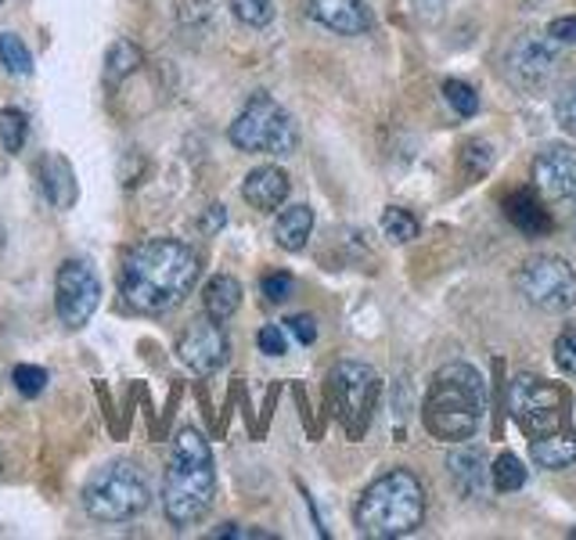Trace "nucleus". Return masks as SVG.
Listing matches in <instances>:
<instances>
[{
    "instance_id": "c9c22d12",
    "label": "nucleus",
    "mask_w": 576,
    "mask_h": 540,
    "mask_svg": "<svg viewBox=\"0 0 576 540\" xmlns=\"http://www.w3.org/2000/svg\"><path fill=\"white\" fill-rule=\"evenodd\" d=\"M548 37H555L558 43H576V14H566V19H555L548 26Z\"/></svg>"
},
{
    "instance_id": "20e7f679",
    "label": "nucleus",
    "mask_w": 576,
    "mask_h": 540,
    "mask_svg": "<svg viewBox=\"0 0 576 540\" xmlns=\"http://www.w3.org/2000/svg\"><path fill=\"white\" fill-rule=\"evenodd\" d=\"M354 519L357 530L371 540L407 537L426 519V490L407 469H393L360 493Z\"/></svg>"
},
{
    "instance_id": "4be33fe9",
    "label": "nucleus",
    "mask_w": 576,
    "mask_h": 540,
    "mask_svg": "<svg viewBox=\"0 0 576 540\" xmlns=\"http://www.w3.org/2000/svg\"><path fill=\"white\" fill-rule=\"evenodd\" d=\"M145 66V55L138 43L130 40H116L109 48V58H105V72H109V80H127Z\"/></svg>"
},
{
    "instance_id": "f8f14e48",
    "label": "nucleus",
    "mask_w": 576,
    "mask_h": 540,
    "mask_svg": "<svg viewBox=\"0 0 576 540\" xmlns=\"http://www.w3.org/2000/svg\"><path fill=\"white\" fill-rule=\"evenodd\" d=\"M180 364L195 375H213L227 364V335L220 328V321H195L191 328L180 335L177 343Z\"/></svg>"
},
{
    "instance_id": "a19ab883",
    "label": "nucleus",
    "mask_w": 576,
    "mask_h": 540,
    "mask_svg": "<svg viewBox=\"0 0 576 540\" xmlns=\"http://www.w3.org/2000/svg\"><path fill=\"white\" fill-rule=\"evenodd\" d=\"M0 465H4V461H0Z\"/></svg>"
},
{
    "instance_id": "b1692460",
    "label": "nucleus",
    "mask_w": 576,
    "mask_h": 540,
    "mask_svg": "<svg viewBox=\"0 0 576 540\" xmlns=\"http://www.w3.org/2000/svg\"><path fill=\"white\" fill-rule=\"evenodd\" d=\"M383 235H386L389 242H397V245L411 242V238L418 235L415 213H407L404 206H389V209L383 213Z\"/></svg>"
},
{
    "instance_id": "5701e85b",
    "label": "nucleus",
    "mask_w": 576,
    "mask_h": 540,
    "mask_svg": "<svg viewBox=\"0 0 576 540\" xmlns=\"http://www.w3.org/2000/svg\"><path fill=\"white\" fill-rule=\"evenodd\" d=\"M490 480H494V487L501 490V493L523 490V487H526V469H523V461L515 458V454H501V458L494 461Z\"/></svg>"
},
{
    "instance_id": "f03ea898",
    "label": "nucleus",
    "mask_w": 576,
    "mask_h": 540,
    "mask_svg": "<svg viewBox=\"0 0 576 540\" xmlns=\"http://www.w3.org/2000/svg\"><path fill=\"white\" fill-rule=\"evenodd\" d=\"M217 472L213 451L199 429H180L170 446V465L162 475V512L177 530L195 527L213 508Z\"/></svg>"
},
{
    "instance_id": "2f4dec72",
    "label": "nucleus",
    "mask_w": 576,
    "mask_h": 540,
    "mask_svg": "<svg viewBox=\"0 0 576 540\" xmlns=\"http://www.w3.org/2000/svg\"><path fill=\"white\" fill-rule=\"evenodd\" d=\"M555 364L563 367L566 375H576V328H566L555 338Z\"/></svg>"
},
{
    "instance_id": "c85d7f7f",
    "label": "nucleus",
    "mask_w": 576,
    "mask_h": 540,
    "mask_svg": "<svg viewBox=\"0 0 576 540\" xmlns=\"http://www.w3.org/2000/svg\"><path fill=\"white\" fill-rule=\"evenodd\" d=\"M461 166H465V177H483V174H490V166H494V151L490 145H479V141H468L461 148Z\"/></svg>"
},
{
    "instance_id": "473e14b6",
    "label": "nucleus",
    "mask_w": 576,
    "mask_h": 540,
    "mask_svg": "<svg viewBox=\"0 0 576 540\" xmlns=\"http://www.w3.org/2000/svg\"><path fill=\"white\" fill-rule=\"evenodd\" d=\"M260 288H264V300H267V303H285L288 296H292L296 282H292V274L281 271V274H267Z\"/></svg>"
},
{
    "instance_id": "ddd939ff",
    "label": "nucleus",
    "mask_w": 576,
    "mask_h": 540,
    "mask_svg": "<svg viewBox=\"0 0 576 540\" xmlns=\"http://www.w3.org/2000/svg\"><path fill=\"white\" fill-rule=\"evenodd\" d=\"M534 188L544 198H573L576 195V151L573 148H544L534 159Z\"/></svg>"
},
{
    "instance_id": "9b49d317",
    "label": "nucleus",
    "mask_w": 576,
    "mask_h": 540,
    "mask_svg": "<svg viewBox=\"0 0 576 540\" xmlns=\"http://www.w3.org/2000/svg\"><path fill=\"white\" fill-rule=\"evenodd\" d=\"M558 48H563V43H558L555 37L523 33L508 48V58H505L508 80L523 90H540L558 69Z\"/></svg>"
},
{
    "instance_id": "f3484780",
    "label": "nucleus",
    "mask_w": 576,
    "mask_h": 540,
    "mask_svg": "<svg viewBox=\"0 0 576 540\" xmlns=\"http://www.w3.org/2000/svg\"><path fill=\"white\" fill-rule=\"evenodd\" d=\"M505 213H508V220L523 230V235L529 238H537V235H548L552 230V213L544 209V203L534 195V192H512L505 198Z\"/></svg>"
},
{
    "instance_id": "4468645a",
    "label": "nucleus",
    "mask_w": 576,
    "mask_h": 540,
    "mask_svg": "<svg viewBox=\"0 0 576 540\" xmlns=\"http://www.w3.org/2000/svg\"><path fill=\"white\" fill-rule=\"evenodd\" d=\"M447 472H450V483L461 498H479L483 487H487V454L483 446L476 443H465L458 451H450L447 458Z\"/></svg>"
},
{
    "instance_id": "e433bc0d",
    "label": "nucleus",
    "mask_w": 576,
    "mask_h": 540,
    "mask_svg": "<svg viewBox=\"0 0 576 540\" xmlns=\"http://www.w3.org/2000/svg\"><path fill=\"white\" fill-rule=\"evenodd\" d=\"M224 227V206H213L206 213V220H202V230H209V235H213V230H220Z\"/></svg>"
},
{
    "instance_id": "6ab92c4d",
    "label": "nucleus",
    "mask_w": 576,
    "mask_h": 540,
    "mask_svg": "<svg viewBox=\"0 0 576 540\" xmlns=\"http://www.w3.org/2000/svg\"><path fill=\"white\" fill-rule=\"evenodd\" d=\"M529 454L540 469H566L576 461V436L569 429L563 432H548V436L529 440Z\"/></svg>"
},
{
    "instance_id": "7ed1b4c3",
    "label": "nucleus",
    "mask_w": 576,
    "mask_h": 540,
    "mask_svg": "<svg viewBox=\"0 0 576 540\" xmlns=\"http://www.w3.org/2000/svg\"><path fill=\"white\" fill-rule=\"evenodd\" d=\"M483 411H487V385L473 364H444L429 382L421 422L436 440L461 443L473 440Z\"/></svg>"
},
{
    "instance_id": "c756f323",
    "label": "nucleus",
    "mask_w": 576,
    "mask_h": 540,
    "mask_svg": "<svg viewBox=\"0 0 576 540\" xmlns=\"http://www.w3.org/2000/svg\"><path fill=\"white\" fill-rule=\"evenodd\" d=\"M11 379H14V390H19L22 396H40L43 390H48V372L37 364H19L11 372Z\"/></svg>"
},
{
    "instance_id": "4c0bfd02",
    "label": "nucleus",
    "mask_w": 576,
    "mask_h": 540,
    "mask_svg": "<svg viewBox=\"0 0 576 540\" xmlns=\"http://www.w3.org/2000/svg\"><path fill=\"white\" fill-rule=\"evenodd\" d=\"M4 249H8V227L0 220V259H4Z\"/></svg>"
},
{
    "instance_id": "39448f33",
    "label": "nucleus",
    "mask_w": 576,
    "mask_h": 540,
    "mask_svg": "<svg viewBox=\"0 0 576 540\" xmlns=\"http://www.w3.org/2000/svg\"><path fill=\"white\" fill-rule=\"evenodd\" d=\"M148 501H151L148 480L133 461H112V465L90 475V483L83 487V508L98 522H127L133 516H141Z\"/></svg>"
},
{
    "instance_id": "cd10ccee",
    "label": "nucleus",
    "mask_w": 576,
    "mask_h": 540,
    "mask_svg": "<svg viewBox=\"0 0 576 540\" xmlns=\"http://www.w3.org/2000/svg\"><path fill=\"white\" fill-rule=\"evenodd\" d=\"M444 98H447V105L454 108V112L465 116V119L479 112V95L468 84H461V80H447L444 84Z\"/></svg>"
},
{
    "instance_id": "bb28decb",
    "label": "nucleus",
    "mask_w": 576,
    "mask_h": 540,
    "mask_svg": "<svg viewBox=\"0 0 576 540\" xmlns=\"http://www.w3.org/2000/svg\"><path fill=\"white\" fill-rule=\"evenodd\" d=\"M231 11L238 22L246 26H270V19H275V0H231Z\"/></svg>"
},
{
    "instance_id": "f704fd0d",
    "label": "nucleus",
    "mask_w": 576,
    "mask_h": 540,
    "mask_svg": "<svg viewBox=\"0 0 576 540\" xmlns=\"http://www.w3.org/2000/svg\"><path fill=\"white\" fill-rule=\"evenodd\" d=\"M285 324H288V332H292L302 346H310L314 338H317V324H314V317H310V314H296V317H288Z\"/></svg>"
},
{
    "instance_id": "2eb2a0df",
    "label": "nucleus",
    "mask_w": 576,
    "mask_h": 540,
    "mask_svg": "<svg viewBox=\"0 0 576 540\" xmlns=\"http://www.w3.org/2000/svg\"><path fill=\"white\" fill-rule=\"evenodd\" d=\"M288 192H292V184H288V174L278 166H260V169H252V174L246 177V184H241V195H246V203L252 209H260V213H275Z\"/></svg>"
},
{
    "instance_id": "412c9836",
    "label": "nucleus",
    "mask_w": 576,
    "mask_h": 540,
    "mask_svg": "<svg viewBox=\"0 0 576 540\" xmlns=\"http://www.w3.org/2000/svg\"><path fill=\"white\" fill-rule=\"evenodd\" d=\"M202 306H206V314L213 317V321L235 317V311L241 306V285L235 282L231 274H217L213 282L206 285V292H202Z\"/></svg>"
},
{
    "instance_id": "aec40b11",
    "label": "nucleus",
    "mask_w": 576,
    "mask_h": 540,
    "mask_svg": "<svg viewBox=\"0 0 576 540\" xmlns=\"http://www.w3.org/2000/svg\"><path fill=\"white\" fill-rule=\"evenodd\" d=\"M310 230H314V209L310 206H288L275 224V238H278L281 249L299 253L302 245H307Z\"/></svg>"
},
{
    "instance_id": "0eeeda50",
    "label": "nucleus",
    "mask_w": 576,
    "mask_h": 540,
    "mask_svg": "<svg viewBox=\"0 0 576 540\" xmlns=\"http://www.w3.org/2000/svg\"><path fill=\"white\" fill-rule=\"evenodd\" d=\"M231 145L238 151H267V156H292L299 145V130L292 116L270 98V95H252L249 105L241 108L238 119L231 122Z\"/></svg>"
},
{
    "instance_id": "ea45409f",
    "label": "nucleus",
    "mask_w": 576,
    "mask_h": 540,
    "mask_svg": "<svg viewBox=\"0 0 576 540\" xmlns=\"http://www.w3.org/2000/svg\"><path fill=\"white\" fill-rule=\"evenodd\" d=\"M199 4H206V0H199Z\"/></svg>"
},
{
    "instance_id": "9d476101",
    "label": "nucleus",
    "mask_w": 576,
    "mask_h": 540,
    "mask_svg": "<svg viewBox=\"0 0 576 540\" xmlns=\"http://www.w3.org/2000/svg\"><path fill=\"white\" fill-rule=\"evenodd\" d=\"M98 300H101V285H98L95 267L83 264V259H66V264L58 267V277H54L58 321L72 332L83 328V324L95 317Z\"/></svg>"
},
{
    "instance_id": "393cba45",
    "label": "nucleus",
    "mask_w": 576,
    "mask_h": 540,
    "mask_svg": "<svg viewBox=\"0 0 576 540\" xmlns=\"http://www.w3.org/2000/svg\"><path fill=\"white\" fill-rule=\"evenodd\" d=\"M26 130H29V122H26V116L19 112V108H4V112H0V145H4L8 156H19L22 151Z\"/></svg>"
},
{
    "instance_id": "f257e3e1",
    "label": "nucleus",
    "mask_w": 576,
    "mask_h": 540,
    "mask_svg": "<svg viewBox=\"0 0 576 540\" xmlns=\"http://www.w3.org/2000/svg\"><path fill=\"white\" fill-rule=\"evenodd\" d=\"M199 256L177 238H148L123 256L119 292L133 314H162L177 306L199 282Z\"/></svg>"
},
{
    "instance_id": "6e6552de",
    "label": "nucleus",
    "mask_w": 576,
    "mask_h": 540,
    "mask_svg": "<svg viewBox=\"0 0 576 540\" xmlns=\"http://www.w3.org/2000/svg\"><path fill=\"white\" fill-rule=\"evenodd\" d=\"M328 396H331V408H336L346 432H350L354 440L364 436V429H368L371 411H375V396H378L375 367L360 364V361L336 364V372L328 375Z\"/></svg>"
},
{
    "instance_id": "423d86ee",
    "label": "nucleus",
    "mask_w": 576,
    "mask_h": 540,
    "mask_svg": "<svg viewBox=\"0 0 576 540\" xmlns=\"http://www.w3.org/2000/svg\"><path fill=\"white\" fill-rule=\"evenodd\" d=\"M569 390L558 382H548L540 375H515L508 385V411L519 422V429L529 440L548 436V432H563L569 422Z\"/></svg>"
},
{
    "instance_id": "7c9ffc66",
    "label": "nucleus",
    "mask_w": 576,
    "mask_h": 540,
    "mask_svg": "<svg viewBox=\"0 0 576 540\" xmlns=\"http://www.w3.org/2000/svg\"><path fill=\"white\" fill-rule=\"evenodd\" d=\"M555 119L566 134L576 137V80H569L555 98Z\"/></svg>"
},
{
    "instance_id": "a878e982",
    "label": "nucleus",
    "mask_w": 576,
    "mask_h": 540,
    "mask_svg": "<svg viewBox=\"0 0 576 540\" xmlns=\"http://www.w3.org/2000/svg\"><path fill=\"white\" fill-rule=\"evenodd\" d=\"M0 61H4V69L14 72V76H29V72H33V58H29V48L14 33L0 37Z\"/></svg>"
},
{
    "instance_id": "dca6fc26",
    "label": "nucleus",
    "mask_w": 576,
    "mask_h": 540,
    "mask_svg": "<svg viewBox=\"0 0 576 540\" xmlns=\"http://www.w3.org/2000/svg\"><path fill=\"white\" fill-rule=\"evenodd\" d=\"M310 14L325 29H336L342 37H357L368 29V8H364V0H310Z\"/></svg>"
},
{
    "instance_id": "1a4fd4ad",
    "label": "nucleus",
    "mask_w": 576,
    "mask_h": 540,
    "mask_svg": "<svg viewBox=\"0 0 576 540\" xmlns=\"http://www.w3.org/2000/svg\"><path fill=\"white\" fill-rule=\"evenodd\" d=\"M519 292L544 314H566L576 306V271L563 256H534L519 271Z\"/></svg>"
},
{
    "instance_id": "58836bf2",
    "label": "nucleus",
    "mask_w": 576,
    "mask_h": 540,
    "mask_svg": "<svg viewBox=\"0 0 576 540\" xmlns=\"http://www.w3.org/2000/svg\"><path fill=\"white\" fill-rule=\"evenodd\" d=\"M573 230H576V195H573Z\"/></svg>"
},
{
    "instance_id": "72a5a7b5",
    "label": "nucleus",
    "mask_w": 576,
    "mask_h": 540,
    "mask_svg": "<svg viewBox=\"0 0 576 540\" xmlns=\"http://www.w3.org/2000/svg\"><path fill=\"white\" fill-rule=\"evenodd\" d=\"M256 343H260V353H267V357H285V332L278 328V324H264L260 335H256Z\"/></svg>"
},
{
    "instance_id": "a211bd4d",
    "label": "nucleus",
    "mask_w": 576,
    "mask_h": 540,
    "mask_svg": "<svg viewBox=\"0 0 576 540\" xmlns=\"http://www.w3.org/2000/svg\"><path fill=\"white\" fill-rule=\"evenodd\" d=\"M40 184L58 209H69L76 203V177H72V166L62 156L40 159Z\"/></svg>"
}]
</instances>
